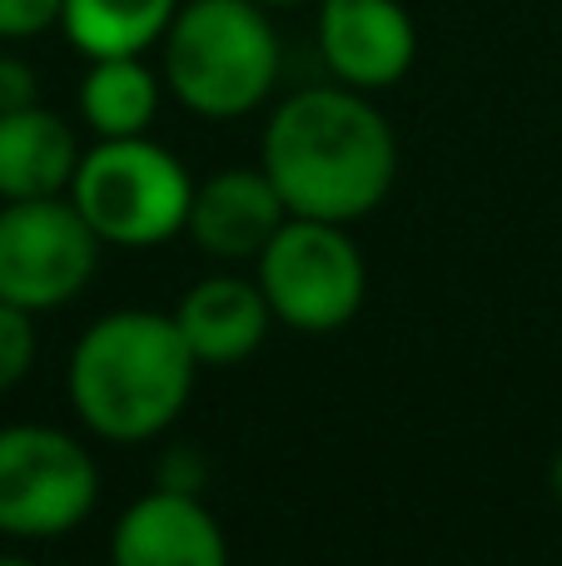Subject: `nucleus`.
<instances>
[{"instance_id":"nucleus-10","label":"nucleus","mask_w":562,"mask_h":566,"mask_svg":"<svg viewBox=\"0 0 562 566\" xmlns=\"http://www.w3.org/2000/svg\"><path fill=\"white\" fill-rule=\"evenodd\" d=\"M284 219L289 209L264 169H219L195 185L185 234L195 239L199 254L239 264V259L264 254V244L284 229Z\"/></svg>"},{"instance_id":"nucleus-17","label":"nucleus","mask_w":562,"mask_h":566,"mask_svg":"<svg viewBox=\"0 0 562 566\" xmlns=\"http://www.w3.org/2000/svg\"><path fill=\"white\" fill-rule=\"evenodd\" d=\"M20 105H40V80L25 60L0 55V109H20Z\"/></svg>"},{"instance_id":"nucleus-1","label":"nucleus","mask_w":562,"mask_h":566,"mask_svg":"<svg viewBox=\"0 0 562 566\" xmlns=\"http://www.w3.org/2000/svg\"><path fill=\"white\" fill-rule=\"evenodd\" d=\"M259 169L294 219L354 224L394 195L398 135L364 90L314 85L274 105Z\"/></svg>"},{"instance_id":"nucleus-5","label":"nucleus","mask_w":562,"mask_h":566,"mask_svg":"<svg viewBox=\"0 0 562 566\" xmlns=\"http://www.w3.org/2000/svg\"><path fill=\"white\" fill-rule=\"evenodd\" d=\"M254 264L274 318L294 333H334L364 308L368 269L348 224L289 214Z\"/></svg>"},{"instance_id":"nucleus-3","label":"nucleus","mask_w":562,"mask_h":566,"mask_svg":"<svg viewBox=\"0 0 562 566\" xmlns=\"http://www.w3.org/2000/svg\"><path fill=\"white\" fill-rule=\"evenodd\" d=\"M284 45L259 0H185L159 40L165 90L199 119L254 115L279 85Z\"/></svg>"},{"instance_id":"nucleus-13","label":"nucleus","mask_w":562,"mask_h":566,"mask_svg":"<svg viewBox=\"0 0 562 566\" xmlns=\"http://www.w3.org/2000/svg\"><path fill=\"white\" fill-rule=\"evenodd\" d=\"M165 95V75L145 65V55L90 60L80 80V119L95 139H135L149 135Z\"/></svg>"},{"instance_id":"nucleus-14","label":"nucleus","mask_w":562,"mask_h":566,"mask_svg":"<svg viewBox=\"0 0 562 566\" xmlns=\"http://www.w3.org/2000/svg\"><path fill=\"white\" fill-rule=\"evenodd\" d=\"M185 0H65L60 30L85 60L145 55L165 40Z\"/></svg>"},{"instance_id":"nucleus-2","label":"nucleus","mask_w":562,"mask_h":566,"mask_svg":"<svg viewBox=\"0 0 562 566\" xmlns=\"http://www.w3.org/2000/svg\"><path fill=\"white\" fill-rule=\"evenodd\" d=\"M199 358L175 313L115 308L70 348L65 392L75 418L105 442H149L185 412Z\"/></svg>"},{"instance_id":"nucleus-4","label":"nucleus","mask_w":562,"mask_h":566,"mask_svg":"<svg viewBox=\"0 0 562 566\" xmlns=\"http://www.w3.org/2000/svg\"><path fill=\"white\" fill-rule=\"evenodd\" d=\"M70 199L85 214V224L100 234V244L155 249L185 234L189 205H195V179L149 135L95 139L80 155Z\"/></svg>"},{"instance_id":"nucleus-7","label":"nucleus","mask_w":562,"mask_h":566,"mask_svg":"<svg viewBox=\"0 0 562 566\" xmlns=\"http://www.w3.org/2000/svg\"><path fill=\"white\" fill-rule=\"evenodd\" d=\"M100 234L70 195L10 199L0 209V303L55 313L90 289L100 269Z\"/></svg>"},{"instance_id":"nucleus-19","label":"nucleus","mask_w":562,"mask_h":566,"mask_svg":"<svg viewBox=\"0 0 562 566\" xmlns=\"http://www.w3.org/2000/svg\"><path fill=\"white\" fill-rule=\"evenodd\" d=\"M553 492H558V497H562V452H558V458H553Z\"/></svg>"},{"instance_id":"nucleus-18","label":"nucleus","mask_w":562,"mask_h":566,"mask_svg":"<svg viewBox=\"0 0 562 566\" xmlns=\"http://www.w3.org/2000/svg\"><path fill=\"white\" fill-rule=\"evenodd\" d=\"M259 6H269V10H289V6H319V0H259Z\"/></svg>"},{"instance_id":"nucleus-15","label":"nucleus","mask_w":562,"mask_h":566,"mask_svg":"<svg viewBox=\"0 0 562 566\" xmlns=\"http://www.w3.org/2000/svg\"><path fill=\"white\" fill-rule=\"evenodd\" d=\"M35 313L15 308V303H0V392H15L20 382L35 368Z\"/></svg>"},{"instance_id":"nucleus-6","label":"nucleus","mask_w":562,"mask_h":566,"mask_svg":"<svg viewBox=\"0 0 562 566\" xmlns=\"http://www.w3.org/2000/svg\"><path fill=\"white\" fill-rule=\"evenodd\" d=\"M100 502V468L60 428H0V537L50 542L75 532Z\"/></svg>"},{"instance_id":"nucleus-11","label":"nucleus","mask_w":562,"mask_h":566,"mask_svg":"<svg viewBox=\"0 0 562 566\" xmlns=\"http://www.w3.org/2000/svg\"><path fill=\"white\" fill-rule=\"evenodd\" d=\"M175 323L189 353L199 358V368H229V363H244L264 348L269 328H274V308H269L259 279L209 274L185 289Z\"/></svg>"},{"instance_id":"nucleus-20","label":"nucleus","mask_w":562,"mask_h":566,"mask_svg":"<svg viewBox=\"0 0 562 566\" xmlns=\"http://www.w3.org/2000/svg\"><path fill=\"white\" fill-rule=\"evenodd\" d=\"M0 566H40V562H30V557H0Z\"/></svg>"},{"instance_id":"nucleus-12","label":"nucleus","mask_w":562,"mask_h":566,"mask_svg":"<svg viewBox=\"0 0 562 566\" xmlns=\"http://www.w3.org/2000/svg\"><path fill=\"white\" fill-rule=\"evenodd\" d=\"M80 139L65 115L45 105L0 109V199L70 195L80 169Z\"/></svg>"},{"instance_id":"nucleus-8","label":"nucleus","mask_w":562,"mask_h":566,"mask_svg":"<svg viewBox=\"0 0 562 566\" xmlns=\"http://www.w3.org/2000/svg\"><path fill=\"white\" fill-rule=\"evenodd\" d=\"M319 55L348 90L398 85L418 60V25L404 0H319Z\"/></svg>"},{"instance_id":"nucleus-9","label":"nucleus","mask_w":562,"mask_h":566,"mask_svg":"<svg viewBox=\"0 0 562 566\" xmlns=\"http://www.w3.org/2000/svg\"><path fill=\"white\" fill-rule=\"evenodd\" d=\"M110 566H229V542L199 492L159 482L119 512Z\"/></svg>"},{"instance_id":"nucleus-16","label":"nucleus","mask_w":562,"mask_h":566,"mask_svg":"<svg viewBox=\"0 0 562 566\" xmlns=\"http://www.w3.org/2000/svg\"><path fill=\"white\" fill-rule=\"evenodd\" d=\"M65 0H0V40H35L60 25Z\"/></svg>"}]
</instances>
